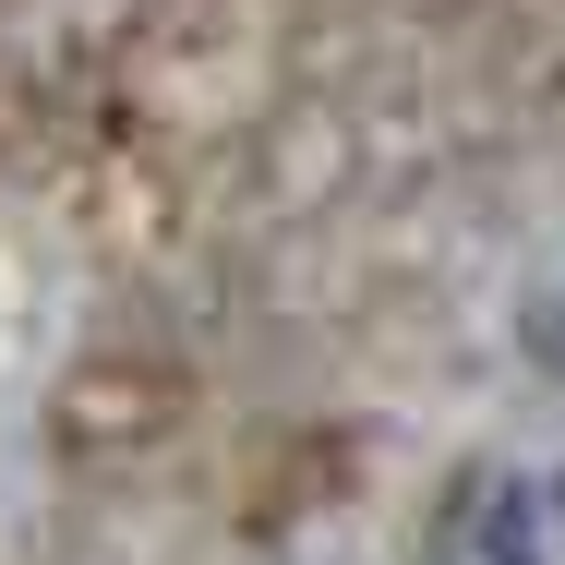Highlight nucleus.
I'll return each mask as SVG.
<instances>
[{
    "instance_id": "1",
    "label": "nucleus",
    "mask_w": 565,
    "mask_h": 565,
    "mask_svg": "<svg viewBox=\"0 0 565 565\" xmlns=\"http://www.w3.org/2000/svg\"><path fill=\"white\" fill-rule=\"evenodd\" d=\"M542 361H554V373H565V338H554V349H542Z\"/></svg>"
}]
</instances>
